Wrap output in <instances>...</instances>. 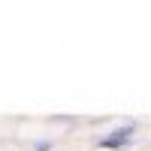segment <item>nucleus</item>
<instances>
[{"mask_svg":"<svg viewBox=\"0 0 151 151\" xmlns=\"http://www.w3.org/2000/svg\"><path fill=\"white\" fill-rule=\"evenodd\" d=\"M130 133H133V127H118L115 133H109L106 139H100V145H103V148H121L124 142L130 139Z\"/></svg>","mask_w":151,"mask_h":151,"instance_id":"f257e3e1","label":"nucleus"}]
</instances>
